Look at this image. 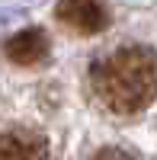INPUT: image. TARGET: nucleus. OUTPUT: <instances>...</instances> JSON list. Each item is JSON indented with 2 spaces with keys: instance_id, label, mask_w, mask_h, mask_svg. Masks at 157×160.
<instances>
[{
  "instance_id": "f257e3e1",
  "label": "nucleus",
  "mask_w": 157,
  "mask_h": 160,
  "mask_svg": "<svg viewBox=\"0 0 157 160\" xmlns=\"http://www.w3.org/2000/svg\"><path fill=\"white\" fill-rule=\"evenodd\" d=\"M90 87L103 109L138 115L157 99V55L144 45L115 48L93 64Z\"/></svg>"
},
{
  "instance_id": "f03ea898",
  "label": "nucleus",
  "mask_w": 157,
  "mask_h": 160,
  "mask_svg": "<svg viewBox=\"0 0 157 160\" xmlns=\"http://www.w3.org/2000/svg\"><path fill=\"white\" fill-rule=\"evenodd\" d=\"M55 16L64 29L77 35H99L109 26V10L99 0H58Z\"/></svg>"
},
{
  "instance_id": "7ed1b4c3",
  "label": "nucleus",
  "mask_w": 157,
  "mask_h": 160,
  "mask_svg": "<svg viewBox=\"0 0 157 160\" xmlns=\"http://www.w3.org/2000/svg\"><path fill=\"white\" fill-rule=\"evenodd\" d=\"M0 160H51L48 141L35 131H3L0 135Z\"/></svg>"
},
{
  "instance_id": "20e7f679",
  "label": "nucleus",
  "mask_w": 157,
  "mask_h": 160,
  "mask_svg": "<svg viewBox=\"0 0 157 160\" xmlns=\"http://www.w3.org/2000/svg\"><path fill=\"white\" fill-rule=\"evenodd\" d=\"M7 58L13 64H23V68H32V64H42L48 58V38L42 29H23L3 45Z\"/></svg>"
},
{
  "instance_id": "39448f33",
  "label": "nucleus",
  "mask_w": 157,
  "mask_h": 160,
  "mask_svg": "<svg viewBox=\"0 0 157 160\" xmlns=\"http://www.w3.org/2000/svg\"><path fill=\"white\" fill-rule=\"evenodd\" d=\"M87 160H135L128 151H119V148H99L96 154H90Z\"/></svg>"
}]
</instances>
